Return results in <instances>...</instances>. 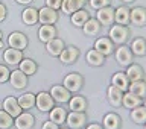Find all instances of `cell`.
Wrapping results in <instances>:
<instances>
[{
    "label": "cell",
    "instance_id": "cell-1",
    "mask_svg": "<svg viewBox=\"0 0 146 129\" xmlns=\"http://www.w3.org/2000/svg\"><path fill=\"white\" fill-rule=\"evenodd\" d=\"M108 38L113 41L116 46H122L129 40V29L128 26H120V24H113L110 27V35Z\"/></svg>",
    "mask_w": 146,
    "mask_h": 129
},
{
    "label": "cell",
    "instance_id": "cell-2",
    "mask_svg": "<svg viewBox=\"0 0 146 129\" xmlns=\"http://www.w3.org/2000/svg\"><path fill=\"white\" fill-rule=\"evenodd\" d=\"M114 58L119 65L122 67H128L131 65L132 61H134V55H132L131 49L128 47L126 44H122V46H117L116 50H114Z\"/></svg>",
    "mask_w": 146,
    "mask_h": 129
},
{
    "label": "cell",
    "instance_id": "cell-3",
    "mask_svg": "<svg viewBox=\"0 0 146 129\" xmlns=\"http://www.w3.org/2000/svg\"><path fill=\"white\" fill-rule=\"evenodd\" d=\"M62 87L67 88L72 94L78 93V91H81V88L84 87V77H82V75H79V73H68L62 81Z\"/></svg>",
    "mask_w": 146,
    "mask_h": 129
},
{
    "label": "cell",
    "instance_id": "cell-4",
    "mask_svg": "<svg viewBox=\"0 0 146 129\" xmlns=\"http://www.w3.org/2000/svg\"><path fill=\"white\" fill-rule=\"evenodd\" d=\"M35 107L38 108V111L41 112H49L50 109L55 107V100L52 99L47 91H40L35 96Z\"/></svg>",
    "mask_w": 146,
    "mask_h": 129
},
{
    "label": "cell",
    "instance_id": "cell-5",
    "mask_svg": "<svg viewBox=\"0 0 146 129\" xmlns=\"http://www.w3.org/2000/svg\"><path fill=\"white\" fill-rule=\"evenodd\" d=\"M94 50H98L99 53H102L105 58L110 56V55L114 53V50H116V44L113 43L111 40L108 38V36H100L94 41Z\"/></svg>",
    "mask_w": 146,
    "mask_h": 129
},
{
    "label": "cell",
    "instance_id": "cell-6",
    "mask_svg": "<svg viewBox=\"0 0 146 129\" xmlns=\"http://www.w3.org/2000/svg\"><path fill=\"white\" fill-rule=\"evenodd\" d=\"M96 20L99 21L100 26L111 27L114 24V9L111 8V5L98 9V12H96Z\"/></svg>",
    "mask_w": 146,
    "mask_h": 129
},
{
    "label": "cell",
    "instance_id": "cell-7",
    "mask_svg": "<svg viewBox=\"0 0 146 129\" xmlns=\"http://www.w3.org/2000/svg\"><path fill=\"white\" fill-rule=\"evenodd\" d=\"M66 123L70 129H82L87 125V114L85 112H75L70 111L67 114Z\"/></svg>",
    "mask_w": 146,
    "mask_h": 129
},
{
    "label": "cell",
    "instance_id": "cell-8",
    "mask_svg": "<svg viewBox=\"0 0 146 129\" xmlns=\"http://www.w3.org/2000/svg\"><path fill=\"white\" fill-rule=\"evenodd\" d=\"M8 44L11 49H17V50H25L27 47V44H29V40H27V36L25 34H21V32H12V34H9L8 36Z\"/></svg>",
    "mask_w": 146,
    "mask_h": 129
},
{
    "label": "cell",
    "instance_id": "cell-9",
    "mask_svg": "<svg viewBox=\"0 0 146 129\" xmlns=\"http://www.w3.org/2000/svg\"><path fill=\"white\" fill-rule=\"evenodd\" d=\"M129 24H134L137 27L146 26V8L143 6H134L129 11Z\"/></svg>",
    "mask_w": 146,
    "mask_h": 129
},
{
    "label": "cell",
    "instance_id": "cell-10",
    "mask_svg": "<svg viewBox=\"0 0 146 129\" xmlns=\"http://www.w3.org/2000/svg\"><path fill=\"white\" fill-rule=\"evenodd\" d=\"M58 58H59V61L62 64H66V65L75 64L78 61V58H79V49L75 47V46H66Z\"/></svg>",
    "mask_w": 146,
    "mask_h": 129
},
{
    "label": "cell",
    "instance_id": "cell-11",
    "mask_svg": "<svg viewBox=\"0 0 146 129\" xmlns=\"http://www.w3.org/2000/svg\"><path fill=\"white\" fill-rule=\"evenodd\" d=\"M49 94L52 96V99L56 103H67L72 97V93L67 88H64L62 85H53L52 88H50Z\"/></svg>",
    "mask_w": 146,
    "mask_h": 129
},
{
    "label": "cell",
    "instance_id": "cell-12",
    "mask_svg": "<svg viewBox=\"0 0 146 129\" xmlns=\"http://www.w3.org/2000/svg\"><path fill=\"white\" fill-rule=\"evenodd\" d=\"M9 82H11V85H12V88H15V90H25L26 87H27V76L23 73L21 70H12L11 71V75H9Z\"/></svg>",
    "mask_w": 146,
    "mask_h": 129
},
{
    "label": "cell",
    "instance_id": "cell-13",
    "mask_svg": "<svg viewBox=\"0 0 146 129\" xmlns=\"http://www.w3.org/2000/svg\"><path fill=\"white\" fill-rule=\"evenodd\" d=\"M38 21L41 24H55L58 21V12L47 6L38 9Z\"/></svg>",
    "mask_w": 146,
    "mask_h": 129
},
{
    "label": "cell",
    "instance_id": "cell-14",
    "mask_svg": "<svg viewBox=\"0 0 146 129\" xmlns=\"http://www.w3.org/2000/svg\"><path fill=\"white\" fill-rule=\"evenodd\" d=\"M35 125V117L31 112L23 111L20 116H17L14 118V126L17 129H32Z\"/></svg>",
    "mask_w": 146,
    "mask_h": 129
},
{
    "label": "cell",
    "instance_id": "cell-15",
    "mask_svg": "<svg viewBox=\"0 0 146 129\" xmlns=\"http://www.w3.org/2000/svg\"><path fill=\"white\" fill-rule=\"evenodd\" d=\"M3 111H6L12 118H15L17 116H20L23 112L21 107L17 102V97H12V96H8L6 99L3 100Z\"/></svg>",
    "mask_w": 146,
    "mask_h": 129
},
{
    "label": "cell",
    "instance_id": "cell-16",
    "mask_svg": "<svg viewBox=\"0 0 146 129\" xmlns=\"http://www.w3.org/2000/svg\"><path fill=\"white\" fill-rule=\"evenodd\" d=\"M122 97H123V91L119 90L117 87L114 85H110L108 90H107V99H108V103L111 105L113 108H119L122 107Z\"/></svg>",
    "mask_w": 146,
    "mask_h": 129
},
{
    "label": "cell",
    "instance_id": "cell-17",
    "mask_svg": "<svg viewBox=\"0 0 146 129\" xmlns=\"http://www.w3.org/2000/svg\"><path fill=\"white\" fill-rule=\"evenodd\" d=\"M68 108H70V111H75V112H85L87 108H88V102H87V99L84 96H72L70 100H68Z\"/></svg>",
    "mask_w": 146,
    "mask_h": 129
},
{
    "label": "cell",
    "instance_id": "cell-18",
    "mask_svg": "<svg viewBox=\"0 0 146 129\" xmlns=\"http://www.w3.org/2000/svg\"><path fill=\"white\" fill-rule=\"evenodd\" d=\"M23 59V52L21 50H17V49H6L3 52V61L8 64V65H18L20 64V61Z\"/></svg>",
    "mask_w": 146,
    "mask_h": 129
},
{
    "label": "cell",
    "instance_id": "cell-19",
    "mask_svg": "<svg viewBox=\"0 0 146 129\" xmlns=\"http://www.w3.org/2000/svg\"><path fill=\"white\" fill-rule=\"evenodd\" d=\"M64 47H66V43H64L61 38H53V40H50L46 43V52H47L50 56H55V58H58L59 55H61Z\"/></svg>",
    "mask_w": 146,
    "mask_h": 129
},
{
    "label": "cell",
    "instance_id": "cell-20",
    "mask_svg": "<svg viewBox=\"0 0 146 129\" xmlns=\"http://www.w3.org/2000/svg\"><path fill=\"white\" fill-rule=\"evenodd\" d=\"M129 11L131 9L126 5H122L117 9H114V23L120 26H128L129 24Z\"/></svg>",
    "mask_w": 146,
    "mask_h": 129
},
{
    "label": "cell",
    "instance_id": "cell-21",
    "mask_svg": "<svg viewBox=\"0 0 146 129\" xmlns=\"http://www.w3.org/2000/svg\"><path fill=\"white\" fill-rule=\"evenodd\" d=\"M88 2V0H62L61 3V11L64 14H72L79 11V9H82L85 6V3Z\"/></svg>",
    "mask_w": 146,
    "mask_h": 129
},
{
    "label": "cell",
    "instance_id": "cell-22",
    "mask_svg": "<svg viewBox=\"0 0 146 129\" xmlns=\"http://www.w3.org/2000/svg\"><path fill=\"white\" fill-rule=\"evenodd\" d=\"M122 118L116 112H108L105 114L104 120H102V128L104 129H120L122 128Z\"/></svg>",
    "mask_w": 146,
    "mask_h": 129
},
{
    "label": "cell",
    "instance_id": "cell-23",
    "mask_svg": "<svg viewBox=\"0 0 146 129\" xmlns=\"http://www.w3.org/2000/svg\"><path fill=\"white\" fill-rule=\"evenodd\" d=\"M125 75L128 76L129 82L143 81V79H145V70H143V67L139 65V64H134V62H132L131 65H128V67H126Z\"/></svg>",
    "mask_w": 146,
    "mask_h": 129
},
{
    "label": "cell",
    "instance_id": "cell-24",
    "mask_svg": "<svg viewBox=\"0 0 146 129\" xmlns=\"http://www.w3.org/2000/svg\"><path fill=\"white\" fill-rule=\"evenodd\" d=\"M66 118H67V111L62 107H53L49 111V120L56 123L58 126H62L66 123Z\"/></svg>",
    "mask_w": 146,
    "mask_h": 129
},
{
    "label": "cell",
    "instance_id": "cell-25",
    "mask_svg": "<svg viewBox=\"0 0 146 129\" xmlns=\"http://www.w3.org/2000/svg\"><path fill=\"white\" fill-rule=\"evenodd\" d=\"M129 49L134 56H146V40L143 38V36H137V38H134L131 41L129 44Z\"/></svg>",
    "mask_w": 146,
    "mask_h": 129
},
{
    "label": "cell",
    "instance_id": "cell-26",
    "mask_svg": "<svg viewBox=\"0 0 146 129\" xmlns=\"http://www.w3.org/2000/svg\"><path fill=\"white\" fill-rule=\"evenodd\" d=\"M56 32L58 30L53 24H41L40 30H38V38H40V41H43L46 44L47 41L56 38Z\"/></svg>",
    "mask_w": 146,
    "mask_h": 129
},
{
    "label": "cell",
    "instance_id": "cell-27",
    "mask_svg": "<svg viewBox=\"0 0 146 129\" xmlns=\"http://www.w3.org/2000/svg\"><path fill=\"white\" fill-rule=\"evenodd\" d=\"M111 85L117 87L119 90H122L123 93H126V91H128V87H129V79H128V76L125 75V71H117V73H114L113 77H111Z\"/></svg>",
    "mask_w": 146,
    "mask_h": 129
},
{
    "label": "cell",
    "instance_id": "cell-28",
    "mask_svg": "<svg viewBox=\"0 0 146 129\" xmlns=\"http://www.w3.org/2000/svg\"><path fill=\"white\" fill-rule=\"evenodd\" d=\"M140 105H143V99L137 97V96H134L132 93H129V91L123 93L122 107H125L126 109H134V108H137V107H140Z\"/></svg>",
    "mask_w": 146,
    "mask_h": 129
},
{
    "label": "cell",
    "instance_id": "cell-29",
    "mask_svg": "<svg viewBox=\"0 0 146 129\" xmlns=\"http://www.w3.org/2000/svg\"><path fill=\"white\" fill-rule=\"evenodd\" d=\"M100 29H102V26L99 24V21L96 20V18H91V17L85 21V24L82 26V32H84L87 36H98Z\"/></svg>",
    "mask_w": 146,
    "mask_h": 129
},
{
    "label": "cell",
    "instance_id": "cell-30",
    "mask_svg": "<svg viewBox=\"0 0 146 129\" xmlns=\"http://www.w3.org/2000/svg\"><path fill=\"white\" fill-rule=\"evenodd\" d=\"M18 70H21L26 76H32V75L36 73V70H38V65H36V62L34 61V59L23 58L20 61V64H18Z\"/></svg>",
    "mask_w": 146,
    "mask_h": 129
},
{
    "label": "cell",
    "instance_id": "cell-31",
    "mask_svg": "<svg viewBox=\"0 0 146 129\" xmlns=\"http://www.w3.org/2000/svg\"><path fill=\"white\" fill-rule=\"evenodd\" d=\"M85 59H87V62H88L91 67H102L105 64V56L102 53H99L98 50H94V49H91V50L87 52Z\"/></svg>",
    "mask_w": 146,
    "mask_h": 129
},
{
    "label": "cell",
    "instance_id": "cell-32",
    "mask_svg": "<svg viewBox=\"0 0 146 129\" xmlns=\"http://www.w3.org/2000/svg\"><path fill=\"white\" fill-rule=\"evenodd\" d=\"M128 91L132 93L134 96L140 99H146V81H135V82H129Z\"/></svg>",
    "mask_w": 146,
    "mask_h": 129
},
{
    "label": "cell",
    "instance_id": "cell-33",
    "mask_svg": "<svg viewBox=\"0 0 146 129\" xmlns=\"http://www.w3.org/2000/svg\"><path fill=\"white\" fill-rule=\"evenodd\" d=\"M90 18V12L87 11V9H79V11H76V12H73L72 14V17H70V21H72V24L73 26H76V27H82L85 24V21Z\"/></svg>",
    "mask_w": 146,
    "mask_h": 129
},
{
    "label": "cell",
    "instance_id": "cell-34",
    "mask_svg": "<svg viewBox=\"0 0 146 129\" xmlns=\"http://www.w3.org/2000/svg\"><path fill=\"white\" fill-rule=\"evenodd\" d=\"M21 20H23V23H25V24H27V26L36 24V21H38V11H36L35 8H32V6L26 8L25 11L21 12Z\"/></svg>",
    "mask_w": 146,
    "mask_h": 129
},
{
    "label": "cell",
    "instance_id": "cell-35",
    "mask_svg": "<svg viewBox=\"0 0 146 129\" xmlns=\"http://www.w3.org/2000/svg\"><path fill=\"white\" fill-rule=\"evenodd\" d=\"M129 117L135 125H145L146 123V108L143 107V105H140V107L131 109Z\"/></svg>",
    "mask_w": 146,
    "mask_h": 129
},
{
    "label": "cell",
    "instance_id": "cell-36",
    "mask_svg": "<svg viewBox=\"0 0 146 129\" xmlns=\"http://www.w3.org/2000/svg\"><path fill=\"white\" fill-rule=\"evenodd\" d=\"M17 102H18V105L21 107L23 111L32 109V108L35 107V94H32V93H25V94H21L20 97L17 99Z\"/></svg>",
    "mask_w": 146,
    "mask_h": 129
},
{
    "label": "cell",
    "instance_id": "cell-37",
    "mask_svg": "<svg viewBox=\"0 0 146 129\" xmlns=\"http://www.w3.org/2000/svg\"><path fill=\"white\" fill-rule=\"evenodd\" d=\"M14 125V118L6 111H0V129H9Z\"/></svg>",
    "mask_w": 146,
    "mask_h": 129
},
{
    "label": "cell",
    "instance_id": "cell-38",
    "mask_svg": "<svg viewBox=\"0 0 146 129\" xmlns=\"http://www.w3.org/2000/svg\"><path fill=\"white\" fill-rule=\"evenodd\" d=\"M90 6L93 9H100V8H105V6H110L111 5V0H88Z\"/></svg>",
    "mask_w": 146,
    "mask_h": 129
},
{
    "label": "cell",
    "instance_id": "cell-39",
    "mask_svg": "<svg viewBox=\"0 0 146 129\" xmlns=\"http://www.w3.org/2000/svg\"><path fill=\"white\" fill-rule=\"evenodd\" d=\"M9 75H11V70L6 65H2L0 64V84H5V82L9 81Z\"/></svg>",
    "mask_w": 146,
    "mask_h": 129
},
{
    "label": "cell",
    "instance_id": "cell-40",
    "mask_svg": "<svg viewBox=\"0 0 146 129\" xmlns=\"http://www.w3.org/2000/svg\"><path fill=\"white\" fill-rule=\"evenodd\" d=\"M61 3H62V0H46V6L50 9H55V11L61 9Z\"/></svg>",
    "mask_w": 146,
    "mask_h": 129
},
{
    "label": "cell",
    "instance_id": "cell-41",
    "mask_svg": "<svg viewBox=\"0 0 146 129\" xmlns=\"http://www.w3.org/2000/svg\"><path fill=\"white\" fill-rule=\"evenodd\" d=\"M41 129H59V126L56 125V123H53V122L47 120V122H44V123H43V128H41Z\"/></svg>",
    "mask_w": 146,
    "mask_h": 129
},
{
    "label": "cell",
    "instance_id": "cell-42",
    "mask_svg": "<svg viewBox=\"0 0 146 129\" xmlns=\"http://www.w3.org/2000/svg\"><path fill=\"white\" fill-rule=\"evenodd\" d=\"M6 14H8V9L3 3H0V23H2L5 18H6Z\"/></svg>",
    "mask_w": 146,
    "mask_h": 129
},
{
    "label": "cell",
    "instance_id": "cell-43",
    "mask_svg": "<svg viewBox=\"0 0 146 129\" xmlns=\"http://www.w3.org/2000/svg\"><path fill=\"white\" fill-rule=\"evenodd\" d=\"M85 129H104L102 125H99V123H90V125H87Z\"/></svg>",
    "mask_w": 146,
    "mask_h": 129
},
{
    "label": "cell",
    "instance_id": "cell-44",
    "mask_svg": "<svg viewBox=\"0 0 146 129\" xmlns=\"http://www.w3.org/2000/svg\"><path fill=\"white\" fill-rule=\"evenodd\" d=\"M17 3H20V5H31L34 0H15Z\"/></svg>",
    "mask_w": 146,
    "mask_h": 129
},
{
    "label": "cell",
    "instance_id": "cell-45",
    "mask_svg": "<svg viewBox=\"0 0 146 129\" xmlns=\"http://www.w3.org/2000/svg\"><path fill=\"white\" fill-rule=\"evenodd\" d=\"M122 3H125V5H129V3H134L135 0H120Z\"/></svg>",
    "mask_w": 146,
    "mask_h": 129
},
{
    "label": "cell",
    "instance_id": "cell-46",
    "mask_svg": "<svg viewBox=\"0 0 146 129\" xmlns=\"http://www.w3.org/2000/svg\"><path fill=\"white\" fill-rule=\"evenodd\" d=\"M0 49H3V41H0Z\"/></svg>",
    "mask_w": 146,
    "mask_h": 129
},
{
    "label": "cell",
    "instance_id": "cell-47",
    "mask_svg": "<svg viewBox=\"0 0 146 129\" xmlns=\"http://www.w3.org/2000/svg\"><path fill=\"white\" fill-rule=\"evenodd\" d=\"M143 107L146 108V99H143Z\"/></svg>",
    "mask_w": 146,
    "mask_h": 129
},
{
    "label": "cell",
    "instance_id": "cell-48",
    "mask_svg": "<svg viewBox=\"0 0 146 129\" xmlns=\"http://www.w3.org/2000/svg\"><path fill=\"white\" fill-rule=\"evenodd\" d=\"M2 36H3V35H2V30H0V41H2Z\"/></svg>",
    "mask_w": 146,
    "mask_h": 129
},
{
    "label": "cell",
    "instance_id": "cell-49",
    "mask_svg": "<svg viewBox=\"0 0 146 129\" xmlns=\"http://www.w3.org/2000/svg\"><path fill=\"white\" fill-rule=\"evenodd\" d=\"M59 129H70V128H59Z\"/></svg>",
    "mask_w": 146,
    "mask_h": 129
},
{
    "label": "cell",
    "instance_id": "cell-50",
    "mask_svg": "<svg viewBox=\"0 0 146 129\" xmlns=\"http://www.w3.org/2000/svg\"><path fill=\"white\" fill-rule=\"evenodd\" d=\"M143 129H146V123H145V128H143Z\"/></svg>",
    "mask_w": 146,
    "mask_h": 129
}]
</instances>
